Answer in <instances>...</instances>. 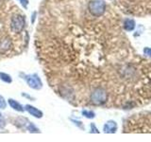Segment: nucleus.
I'll return each mask as SVG.
<instances>
[{
  "mask_svg": "<svg viewBox=\"0 0 151 142\" xmlns=\"http://www.w3.org/2000/svg\"><path fill=\"white\" fill-rule=\"evenodd\" d=\"M0 79H1L3 82H5V83H12V78L9 77L8 74H5V73H1V72H0Z\"/></svg>",
  "mask_w": 151,
  "mask_h": 142,
  "instance_id": "obj_9",
  "label": "nucleus"
},
{
  "mask_svg": "<svg viewBox=\"0 0 151 142\" xmlns=\"http://www.w3.org/2000/svg\"><path fill=\"white\" fill-rule=\"evenodd\" d=\"M6 101H5V99H3V97L0 95V109H5L6 108Z\"/></svg>",
  "mask_w": 151,
  "mask_h": 142,
  "instance_id": "obj_11",
  "label": "nucleus"
},
{
  "mask_svg": "<svg viewBox=\"0 0 151 142\" xmlns=\"http://www.w3.org/2000/svg\"><path fill=\"white\" fill-rule=\"evenodd\" d=\"M144 52L147 56L151 57V49H150V47H145V49H144Z\"/></svg>",
  "mask_w": 151,
  "mask_h": 142,
  "instance_id": "obj_12",
  "label": "nucleus"
},
{
  "mask_svg": "<svg viewBox=\"0 0 151 142\" xmlns=\"http://www.w3.org/2000/svg\"><path fill=\"white\" fill-rule=\"evenodd\" d=\"M82 115L84 117H88V118H93V117H94V116H96L93 111H87V110H83L82 111Z\"/></svg>",
  "mask_w": 151,
  "mask_h": 142,
  "instance_id": "obj_10",
  "label": "nucleus"
},
{
  "mask_svg": "<svg viewBox=\"0 0 151 142\" xmlns=\"http://www.w3.org/2000/svg\"><path fill=\"white\" fill-rule=\"evenodd\" d=\"M4 125H5V121H4V120H3L2 116L0 115V128H1V127H3Z\"/></svg>",
  "mask_w": 151,
  "mask_h": 142,
  "instance_id": "obj_14",
  "label": "nucleus"
},
{
  "mask_svg": "<svg viewBox=\"0 0 151 142\" xmlns=\"http://www.w3.org/2000/svg\"><path fill=\"white\" fill-rule=\"evenodd\" d=\"M26 80L27 84L29 85V87L39 90L42 87V83L41 82V79L38 77V75L36 74H31V75H27L26 76Z\"/></svg>",
  "mask_w": 151,
  "mask_h": 142,
  "instance_id": "obj_4",
  "label": "nucleus"
},
{
  "mask_svg": "<svg viewBox=\"0 0 151 142\" xmlns=\"http://www.w3.org/2000/svg\"><path fill=\"white\" fill-rule=\"evenodd\" d=\"M108 92L105 88L97 87L93 89L89 95V101L94 105H103L108 101Z\"/></svg>",
  "mask_w": 151,
  "mask_h": 142,
  "instance_id": "obj_2",
  "label": "nucleus"
},
{
  "mask_svg": "<svg viewBox=\"0 0 151 142\" xmlns=\"http://www.w3.org/2000/svg\"><path fill=\"white\" fill-rule=\"evenodd\" d=\"M124 28L126 30H132L133 28H135V22L134 20H132V19H126L125 22H124Z\"/></svg>",
  "mask_w": 151,
  "mask_h": 142,
  "instance_id": "obj_8",
  "label": "nucleus"
},
{
  "mask_svg": "<svg viewBox=\"0 0 151 142\" xmlns=\"http://www.w3.org/2000/svg\"><path fill=\"white\" fill-rule=\"evenodd\" d=\"M26 109H27V111L30 114V115H32L33 117H36L38 118H40L42 117V112L40 111V110H38L37 108L35 107H33L31 105H27L26 106Z\"/></svg>",
  "mask_w": 151,
  "mask_h": 142,
  "instance_id": "obj_6",
  "label": "nucleus"
},
{
  "mask_svg": "<svg viewBox=\"0 0 151 142\" xmlns=\"http://www.w3.org/2000/svg\"><path fill=\"white\" fill-rule=\"evenodd\" d=\"M21 2V4L23 5L24 8H27V4H28V0H19Z\"/></svg>",
  "mask_w": 151,
  "mask_h": 142,
  "instance_id": "obj_13",
  "label": "nucleus"
},
{
  "mask_svg": "<svg viewBox=\"0 0 151 142\" xmlns=\"http://www.w3.org/2000/svg\"><path fill=\"white\" fill-rule=\"evenodd\" d=\"M87 9L92 15L101 17L106 12V4L102 0H91L87 4Z\"/></svg>",
  "mask_w": 151,
  "mask_h": 142,
  "instance_id": "obj_3",
  "label": "nucleus"
},
{
  "mask_svg": "<svg viewBox=\"0 0 151 142\" xmlns=\"http://www.w3.org/2000/svg\"><path fill=\"white\" fill-rule=\"evenodd\" d=\"M9 104L11 105V107H12V108L14 109V110L19 111V112H24V108H23V106H22L21 104L19 103L17 101H15V99H9Z\"/></svg>",
  "mask_w": 151,
  "mask_h": 142,
  "instance_id": "obj_7",
  "label": "nucleus"
},
{
  "mask_svg": "<svg viewBox=\"0 0 151 142\" xmlns=\"http://www.w3.org/2000/svg\"><path fill=\"white\" fill-rule=\"evenodd\" d=\"M117 130V124L115 121L110 120L104 126V132L105 133H115Z\"/></svg>",
  "mask_w": 151,
  "mask_h": 142,
  "instance_id": "obj_5",
  "label": "nucleus"
},
{
  "mask_svg": "<svg viewBox=\"0 0 151 142\" xmlns=\"http://www.w3.org/2000/svg\"><path fill=\"white\" fill-rule=\"evenodd\" d=\"M27 46L25 14L12 0H0V60L20 55Z\"/></svg>",
  "mask_w": 151,
  "mask_h": 142,
  "instance_id": "obj_1",
  "label": "nucleus"
},
{
  "mask_svg": "<svg viewBox=\"0 0 151 142\" xmlns=\"http://www.w3.org/2000/svg\"><path fill=\"white\" fill-rule=\"evenodd\" d=\"M91 126H92V128H93V132H96V133H98L97 129H96V128H94V125H93V124H92Z\"/></svg>",
  "mask_w": 151,
  "mask_h": 142,
  "instance_id": "obj_15",
  "label": "nucleus"
}]
</instances>
